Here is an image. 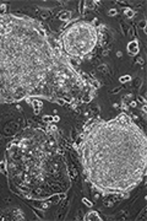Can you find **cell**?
I'll return each mask as SVG.
<instances>
[{
  "label": "cell",
  "mask_w": 147,
  "mask_h": 221,
  "mask_svg": "<svg viewBox=\"0 0 147 221\" xmlns=\"http://www.w3.org/2000/svg\"><path fill=\"white\" fill-rule=\"evenodd\" d=\"M130 79H131L130 76H124V78H121V79H120V81H123V83H124V80H128V81H129Z\"/></svg>",
  "instance_id": "cell-6"
},
{
  "label": "cell",
  "mask_w": 147,
  "mask_h": 221,
  "mask_svg": "<svg viewBox=\"0 0 147 221\" xmlns=\"http://www.w3.org/2000/svg\"><path fill=\"white\" fill-rule=\"evenodd\" d=\"M98 42V31L86 21H77L64 29L60 47L70 58H82L89 54Z\"/></svg>",
  "instance_id": "cell-2"
},
{
  "label": "cell",
  "mask_w": 147,
  "mask_h": 221,
  "mask_svg": "<svg viewBox=\"0 0 147 221\" xmlns=\"http://www.w3.org/2000/svg\"><path fill=\"white\" fill-rule=\"evenodd\" d=\"M85 220H102V219H101V216L98 215V213H96V211H91V213L86 214Z\"/></svg>",
  "instance_id": "cell-4"
},
{
  "label": "cell",
  "mask_w": 147,
  "mask_h": 221,
  "mask_svg": "<svg viewBox=\"0 0 147 221\" xmlns=\"http://www.w3.org/2000/svg\"><path fill=\"white\" fill-rule=\"evenodd\" d=\"M115 12H117V11H115L114 9H113V10H110V11H109V16H114V15H115Z\"/></svg>",
  "instance_id": "cell-8"
},
{
  "label": "cell",
  "mask_w": 147,
  "mask_h": 221,
  "mask_svg": "<svg viewBox=\"0 0 147 221\" xmlns=\"http://www.w3.org/2000/svg\"><path fill=\"white\" fill-rule=\"evenodd\" d=\"M125 15L126 16H129V17H132L134 16V12H132V10H130V9H125Z\"/></svg>",
  "instance_id": "cell-5"
},
{
  "label": "cell",
  "mask_w": 147,
  "mask_h": 221,
  "mask_svg": "<svg viewBox=\"0 0 147 221\" xmlns=\"http://www.w3.org/2000/svg\"><path fill=\"white\" fill-rule=\"evenodd\" d=\"M5 9H6V5H1V6H0V11H1V14H4Z\"/></svg>",
  "instance_id": "cell-7"
},
{
  "label": "cell",
  "mask_w": 147,
  "mask_h": 221,
  "mask_svg": "<svg viewBox=\"0 0 147 221\" xmlns=\"http://www.w3.org/2000/svg\"><path fill=\"white\" fill-rule=\"evenodd\" d=\"M128 52L131 55H135L139 53V43L136 41H132L128 44Z\"/></svg>",
  "instance_id": "cell-3"
},
{
  "label": "cell",
  "mask_w": 147,
  "mask_h": 221,
  "mask_svg": "<svg viewBox=\"0 0 147 221\" xmlns=\"http://www.w3.org/2000/svg\"><path fill=\"white\" fill-rule=\"evenodd\" d=\"M94 88L52 49L45 31L26 16H0V102L42 97L60 105L89 102Z\"/></svg>",
  "instance_id": "cell-1"
}]
</instances>
